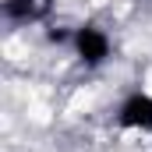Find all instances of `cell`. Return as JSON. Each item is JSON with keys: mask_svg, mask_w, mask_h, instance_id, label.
Returning <instances> with one entry per match:
<instances>
[{"mask_svg": "<svg viewBox=\"0 0 152 152\" xmlns=\"http://www.w3.org/2000/svg\"><path fill=\"white\" fill-rule=\"evenodd\" d=\"M75 46H78V57L85 64H103L110 57V39H106V32H99L92 25H85V28L75 32Z\"/></svg>", "mask_w": 152, "mask_h": 152, "instance_id": "cell-1", "label": "cell"}, {"mask_svg": "<svg viewBox=\"0 0 152 152\" xmlns=\"http://www.w3.org/2000/svg\"><path fill=\"white\" fill-rule=\"evenodd\" d=\"M120 124H124V127L152 131V96H131V99L120 106Z\"/></svg>", "mask_w": 152, "mask_h": 152, "instance_id": "cell-2", "label": "cell"}, {"mask_svg": "<svg viewBox=\"0 0 152 152\" xmlns=\"http://www.w3.org/2000/svg\"><path fill=\"white\" fill-rule=\"evenodd\" d=\"M46 11H50V0H7L4 4V14L11 21H39Z\"/></svg>", "mask_w": 152, "mask_h": 152, "instance_id": "cell-3", "label": "cell"}]
</instances>
